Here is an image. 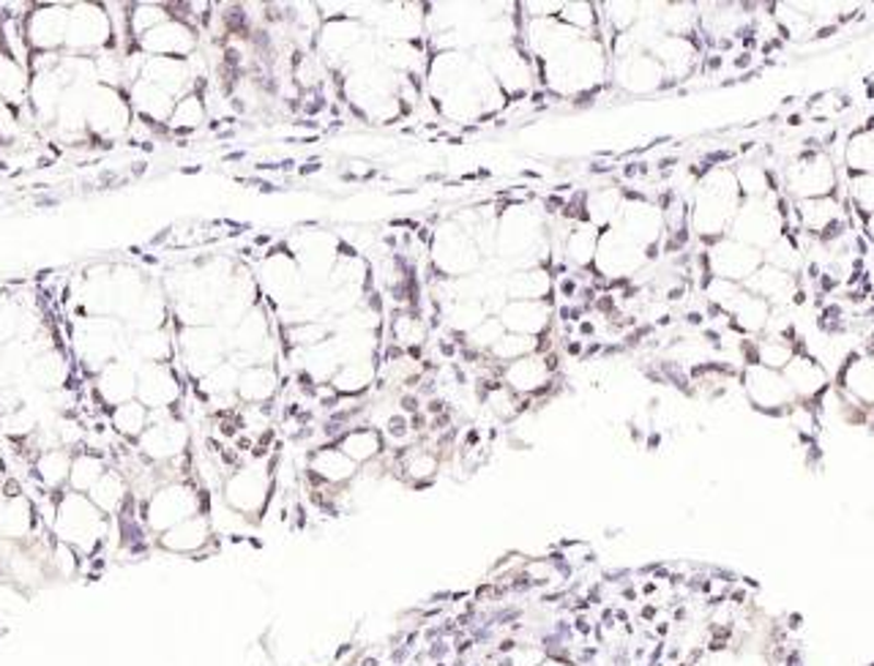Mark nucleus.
Instances as JSON below:
<instances>
[{"instance_id": "obj_1", "label": "nucleus", "mask_w": 874, "mask_h": 666, "mask_svg": "<svg viewBox=\"0 0 874 666\" xmlns=\"http://www.w3.org/2000/svg\"><path fill=\"white\" fill-rule=\"evenodd\" d=\"M743 197L737 189L735 167L732 164H716L694 186L692 202H688V222L692 233L705 246L724 238L730 233V224L741 207Z\"/></svg>"}, {"instance_id": "obj_2", "label": "nucleus", "mask_w": 874, "mask_h": 666, "mask_svg": "<svg viewBox=\"0 0 874 666\" xmlns=\"http://www.w3.org/2000/svg\"><path fill=\"white\" fill-rule=\"evenodd\" d=\"M49 533L55 540L71 546L80 557L93 560L113 535V519L104 516L91 497L80 491L63 489L55 495V513L49 522Z\"/></svg>"}, {"instance_id": "obj_3", "label": "nucleus", "mask_w": 874, "mask_h": 666, "mask_svg": "<svg viewBox=\"0 0 874 666\" xmlns=\"http://www.w3.org/2000/svg\"><path fill=\"white\" fill-rule=\"evenodd\" d=\"M69 342L74 364L93 380L104 366L129 353V328L115 317L74 314Z\"/></svg>"}, {"instance_id": "obj_4", "label": "nucleus", "mask_w": 874, "mask_h": 666, "mask_svg": "<svg viewBox=\"0 0 874 666\" xmlns=\"http://www.w3.org/2000/svg\"><path fill=\"white\" fill-rule=\"evenodd\" d=\"M841 167L828 147L801 145L795 156L781 169V191L798 200H819V197L839 194Z\"/></svg>"}, {"instance_id": "obj_5", "label": "nucleus", "mask_w": 874, "mask_h": 666, "mask_svg": "<svg viewBox=\"0 0 874 666\" xmlns=\"http://www.w3.org/2000/svg\"><path fill=\"white\" fill-rule=\"evenodd\" d=\"M197 513H208V497L194 478L167 480L140 502V516L153 538Z\"/></svg>"}, {"instance_id": "obj_6", "label": "nucleus", "mask_w": 874, "mask_h": 666, "mask_svg": "<svg viewBox=\"0 0 874 666\" xmlns=\"http://www.w3.org/2000/svg\"><path fill=\"white\" fill-rule=\"evenodd\" d=\"M276 491L271 464L268 462H249L235 467L233 473L224 475L222 480V502L233 513H238L244 522H262L268 506Z\"/></svg>"}, {"instance_id": "obj_7", "label": "nucleus", "mask_w": 874, "mask_h": 666, "mask_svg": "<svg viewBox=\"0 0 874 666\" xmlns=\"http://www.w3.org/2000/svg\"><path fill=\"white\" fill-rule=\"evenodd\" d=\"M175 347L186 380L197 382L227 360L229 336L218 325H175Z\"/></svg>"}, {"instance_id": "obj_8", "label": "nucleus", "mask_w": 874, "mask_h": 666, "mask_svg": "<svg viewBox=\"0 0 874 666\" xmlns=\"http://www.w3.org/2000/svg\"><path fill=\"white\" fill-rule=\"evenodd\" d=\"M191 445V429L186 418L180 415V407L156 409L151 413V426L142 431L140 440L134 442L137 453L147 464H167L175 459L186 456Z\"/></svg>"}, {"instance_id": "obj_9", "label": "nucleus", "mask_w": 874, "mask_h": 666, "mask_svg": "<svg viewBox=\"0 0 874 666\" xmlns=\"http://www.w3.org/2000/svg\"><path fill=\"white\" fill-rule=\"evenodd\" d=\"M87 140L120 142L134 123V109L120 87L93 85L87 96Z\"/></svg>"}, {"instance_id": "obj_10", "label": "nucleus", "mask_w": 874, "mask_h": 666, "mask_svg": "<svg viewBox=\"0 0 874 666\" xmlns=\"http://www.w3.org/2000/svg\"><path fill=\"white\" fill-rule=\"evenodd\" d=\"M765 262V254L759 249H754V246H746L741 243V240L730 238V235H724V238L713 240V243L705 246L702 251H699V265H702V284L708 282V278H724V282H732V284H746L748 278L757 273V267Z\"/></svg>"}, {"instance_id": "obj_11", "label": "nucleus", "mask_w": 874, "mask_h": 666, "mask_svg": "<svg viewBox=\"0 0 874 666\" xmlns=\"http://www.w3.org/2000/svg\"><path fill=\"white\" fill-rule=\"evenodd\" d=\"M737 382H741L743 393H746V402L752 404V409H757L759 415H768V418H790L792 407L798 404L790 382H787L784 374L776 369L746 364L741 366Z\"/></svg>"}, {"instance_id": "obj_12", "label": "nucleus", "mask_w": 874, "mask_h": 666, "mask_svg": "<svg viewBox=\"0 0 874 666\" xmlns=\"http://www.w3.org/2000/svg\"><path fill=\"white\" fill-rule=\"evenodd\" d=\"M115 47L113 22H109L104 3L76 0L69 3V33H66V52L96 58L104 49Z\"/></svg>"}, {"instance_id": "obj_13", "label": "nucleus", "mask_w": 874, "mask_h": 666, "mask_svg": "<svg viewBox=\"0 0 874 666\" xmlns=\"http://www.w3.org/2000/svg\"><path fill=\"white\" fill-rule=\"evenodd\" d=\"M648 254H645L642 246L634 243L626 233L612 224V227L601 229L599 233V246H595V260H593V273L599 278H610L612 282H626L631 278L634 273L642 271L648 265Z\"/></svg>"}, {"instance_id": "obj_14", "label": "nucleus", "mask_w": 874, "mask_h": 666, "mask_svg": "<svg viewBox=\"0 0 874 666\" xmlns=\"http://www.w3.org/2000/svg\"><path fill=\"white\" fill-rule=\"evenodd\" d=\"M186 374L175 364H140L137 366V402L145 404L151 413L173 409L184 404Z\"/></svg>"}, {"instance_id": "obj_15", "label": "nucleus", "mask_w": 874, "mask_h": 666, "mask_svg": "<svg viewBox=\"0 0 874 666\" xmlns=\"http://www.w3.org/2000/svg\"><path fill=\"white\" fill-rule=\"evenodd\" d=\"M27 49L33 52H66L69 3H31L22 16Z\"/></svg>"}, {"instance_id": "obj_16", "label": "nucleus", "mask_w": 874, "mask_h": 666, "mask_svg": "<svg viewBox=\"0 0 874 666\" xmlns=\"http://www.w3.org/2000/svg\"><path fill=\"white\" fill-rule=\"evenodd\" d=\"M42 522L38 506L16 478H11L0 489V540L9 544H25L36 538V527Z\"/></svg>"}, {"instance_id": "obj_17", "label": "nucleus", "mask_w": 874, "mask_h": 666, "mask_svg": "<svg viewBox=\"0 0 874 666\" xmlns=\"http://www.w3.org/2000/svg\"><path fill=\"white\" fill-rule=\"evenodd\" d=\"M361 467L353 459L344 456L333 442H320V445L306 448L304 475L309 480V489L326 486V489H344L358 478Z\"/></svg>"}, {"instance_id": "obj_18", "label": "nucleus", "mask_w": 874, "mask_h": 666, "mask_svg": "<svg viewBox=\"0 0 874 666\" xmlns=\"http://www.w3.org/2000/svg\"><path fill=\"white\" fill-rule=\"evenodd\" d=\"M134 44L147 55V58L189 60L191 55L200 52V31H197L191 22L180 20V16L173 14L167 22H162V25L153 27L151 33L137 38Z\"/></svg>"}, {"instance_id": "obj_19", "label": "nucleus", "mask_w": 874, "mask_h": 666, "mask_svg": "<svg viewBox=\"0 0 874 666\" xmlns=\"http://www.w3.org/2000/svg\"><path fill=\"white\" fill-rule=\"evenodd\" d=\"M612 74H615L617 85L631 96H650V93H659L670 85L664 69L648 49L612 58Z\"/></svg>"}, {"instance_id": "obj_20", "label": "nucleus", "mask_w": 874, "mask_h": 666, "mask_svg": "<svg viewBox=\"0 0 874 666\" xmlns=\"http://www.w3.org/2000/svg\"><path fill=\"white\" fill-rule=\"evenodd\" d=\"M156 546L167 555L175 557H200L208 549L216 546V527H213L211 513H197V516L184 519L175 527L158 533Z\"/></svg>"}, {"instance_id": "obj_21", "label": "nucleus", "mask_w": 874, "mask_h": 666, "mask_svg": "<svg viewBox=\"0 0 874 666\" xmlns=\"http://www.w3.org/2000/svg\"><path fill=\"white\" fill-rule=\"evenodd\" d=\"M137 360L129 353L120 355L118 360L104 366L96 377H93V399H96L98 409H113L118 404L131 402L137 399Z\"/></svg>"}, {"instance_id": "obj_22", "label": "nucleus", "mask_w": 874, "mask_h": 666, "mask_svg": "<svg viewBox=\"0 0 874 666\" xmlns=\"http://www.w3.org/2000/svg\"><path fill=\"white\" fill-rule=\"evenodd\" d=\"M552 309L550 300H506L497 320L503 322L508 333H522V336H546L552 328Z\"/></svg>"}, {"instance_id": "obj_23", "label": "nucleus", "mask_w": 874, "mask_h": 666, "mask_svg": "<svg viewBox=\"0 0 874 666\" xmlns=\"http://www.w3.org/2000/svg\"><path fill=\"white\" fill-rule=\"evenodd\" d=\"M71 374H74V360H71L60 347H49L33 355L31 366H27L25 382L36 388V391L58 393L69 388Z\"/></svg>"}, {"instance_id": "obj_24", "label": "nucleus", "mask_w": 874, "mask_h": 666, "mask_svg": "<svg viewBox=\"0 0 874 666\" xmlns=\"http://www.w3.org/2000/svg\"><path fill=\"white\" fill-rule=\"evenodd\" d=\"M142 80L162 87V91L169 93L173 98L186 96V93L194 91V87L200 85V80L194 76V69H191L189 60L180 58H147L145 69H142Z\"/></svg>"}, {"instance_id": "obj_25", "label": "nucleus", "mask_w": 874, "mask_h": 666, "mask_svg": "<svg viewBox=\"0 0 874 666\" xmlns=\"http://www.w3.org/2000/svg\"><path fill=\"white\" fill-rule=\"evenodd\" d=\"M282 393V371L279 364H257L240 369L238 404H273V399Z\"/></svg>"}, {"instance_id": "obj_26", "label": "nucleus", "mask_w": 874, "mask_h": 666, "mask_svg": "<svg viewBox=\"0 0 874 666\" xmlns=\"http://www.w3.org/2000/svg\"><path fill=\"white\" fill-rule=\"evenodd\" d=\"M126 96H129L131 109H134V118L145 120V123L156 126V129H167V120L169 115H173L178 98L164 93L162 87L151 85L147 80H137L134 85L126 91Z\"/></svg>"}, {"instance_id": "obj_27", "label": "nucleus", "mask_w": 874, "mask_h": 666, "mask_svg": "<svg viewBox=\"0 0 874 666\" xmlns=\"http://www.w3.org/2000/svg\"><path fill=\"white\" fill-rule=\"evenodd\" d=\"M743 287L770 306H790L795 293L801 289V276H792V273L779 271V267L763 262V265L757 267V273H754Z\"/></svg>"}, {"instance_id": "obj_28", "label": "nucleus", "mask_w": 874, "mask_h": 666, "mask_svg": "<svg viewBox=\"0 0 874 666\" xmlns=\"http://www.w3.org/2000/svg\"><path fill=\"white\" fill-rule=\"evenodd\" d=\"M333 445L344 453L347 459H353L358 467L377 462L388 453V442L382 437V431L371 424H355L344 431L342 437L333 440Z\"/></svg>"}, {"instance_id": "obj_29", "label": "nucleus", "mask_w": 874, "mask_h": 666, "mask_svg": "<svg viewBox=\"0 0 874 666\" xmlns=\"http://www.w3.org/2000/svg\"><path fill=\"white\" fill-rule=\"evenodd\" d=\"M71 459H74V451L60 445L38 453V456L31 462V478L33 484H36V489L47 491V495H58V491H63L66 486H69Z\"/></svg>"}, {"instance_id": "obj_30", "label": "nucleus", "mask_w": 874, "mask_h": 666, "mask_svg": "<svg viewBox=\"0 0 874 666\" xmlns=\"http://www.w3.org/2000/svg\"><path fill=\"white\" fill-rule=\"evenodd\" d=\"M841 169L847 178H866L874 175V120L858 126L841 142Z\"/></svg>"}, {"instance_id": "obj_31", "label": "nucleus", "mask_w": 874, "mask_h": 666, "mask_svg": "<svg viewBox=\"0 0 874 666\" xmlns=\"http://www.w3.org/2000/svg\"><path fill=\"white\" fill-rule=\"evenodd\" d=\"M129 355L137 364H175L178 347H175V325L156 328V331L129 333Z\"/></svg>"}, {"instance_id": "obj_32", "label": "nucleus", "mask_w": 874, "mask_h": 666, "mask_svg": "<svg viewBox=\"0 0 874 666\" xmlns=\"http://www.w3.org/2000/svg\"><path fill=\"white\" fill-rule=\"evenodd\" d=\"M87 497H91V502L104 513V516L115 519L120 511H123L126 502L131 500L129 478H126L115 464H109L107 473H104L102 478H98V484L87 491Z\"/></svg>"}, {"instance_id": "obj_33", "label": "nucleus", "mask_w": 874, "mask_h": 666, "mask_svg": "<svg viewBox=\"0 0 874 666\" xmlns=\"http://www.w3.org/2000/svg\"><path fill=\"white\" fill-rule=\"evenodd\" d=\"M27 93H31V71L25 63L0 49V102L11 104L14 109L27 107Z\"/></svg>"}, {"instance_id": "obj_34", "label": "nucleus", "mask_w": 874, "mask_h": 666, "mask_svg": "<svg viewBox=\"0 0 874 666\" xmlns=\"http://www.w3.org/2000/svg\"><path fill=\"white\" fill-rule=\"evenodd\" d=\"M107 420L115 437H120L123 442H131V445H134V442L142 437V431L151 426V409H147L142 402H137V399H131V402L107 409Z\"/></svg>"}, {"instance_id": "obj_35", "label": "nucleus", "mask_w": 874, "mask_h": 666, "mask_svg": "<svg viewBox=\"0 0 874 666\" xmlns=\"http://www.w3.org/2000/svg\"><path fill=\"white\" fill-rule=\"evenodd\" d=\"M205 120H208V102L202 87L197 85L194 91H189L186 96H180L178 102H175L173 115H169L167 120V131L169 134H191V131H197L200 126H205Z\"/></svg>"}, {"instance_id": "obj_36", "label": "nucleus", "mask_w": 874, "mask_h": 666, "mask_svg": "<svg viewBox=\"0 0 874 666\" xmlns=\"http://www.w3.org/2000/svg\"><path fill=\"white\" fill-rule=\"evenodd\" d=\"M109 462L104 459V453L91 451V448H82V451H74V459H71V473H69V486L66 489L80 491V495H87L93 486L98 484L104 473H107Z\"/></svg>"}, {"instance_id": "obj_37", "label": "nucleus", "mask_w": 874, "mask_h": 666, "mask_svg": "<svg viewBox=\"0 0 874 666\" xmlns=\"http://www.w3.org/2000/svg\"><path fill=\"white\" fill-rule=\"evenodd\" d=\"M173 16V5L167 3H129V33L131 41L142 38Z\"/></svg>"}, {"instance_id": "obj_38", "label": "nucleus", "mask_w": 874, "mask_h": 666, "mask_svg": "<svg viewBox=\"0 0 874 666\" xmlns=\"http://www.w3.org/2000/svg\"><path fill=\"white\" fill-rule=\"evenodd\" d=\"M25 311H27V306L22 304L20 295L3 293V289H0V347L9 344L11 338L20 336Z\"/></svg>"}, {"instance_id": "obj_39", "label": "nucleus", "mask_w": 874, "mask_h": 666, "mask_svg": "<svg viewBox=\"0 0 874 666\" xmlns=\"http://www.w3.org/2000/svg\"><path fill=\"white\" fill-rule=\"evenodd\" d=\"M11 385H14V377H11V371L5 369L3 358H0V393H3V391H9Z\"/></svg>"}, {"instance_id": "obj_40", "label": "nucleus", "mask_w": 874, "mask_h": 666, "mask_svg": "<svg viewBox=\"0 0 874 666\" xmlns=\"http://www.w3.org/2000/svg\"><path fill=\"white\" fill-rule=\"evenodd\" d=\"M861 233L866 235L869 240H874V213H872V216L863 218V222H861Z\"/></svg>"}, {"instance_id": "obj_41", "label": "nucleus", "mask_w": 874, "mask_h": 666, "mask_svg": "<svg viewBox=\"0 0 874 666\" xmlns=\"http://www.w3.org/2000/svg\"><path fill=\"white\" fill-rule=\"evenodd\" d=\"M9 480V473H5V464L0 462V489H3V484Z\"/></svg>"}]
</instances>
